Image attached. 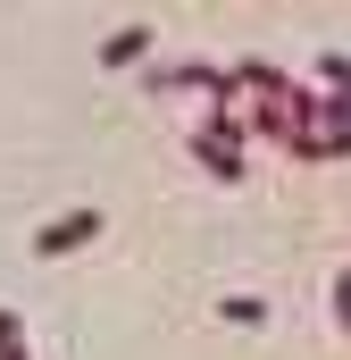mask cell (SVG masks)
I'll return each mask as SVG.
<instances>
[{
	"instance_id": "6da1fadb",
	"label": "cell",
	"mask_w": 351,
	"mask_h": 360,
	"mask_svg": "<svg viewBox=\"0 0 351 360\" xmlns=\"http://www.w3.org/2000/svg\"><path fill=\"white\" fill-rule=\"evenodd\" d=\"M234 134H243V117H234V109H209V117L192 126V160H201L209 176H226V184L251 176V160H243V143H234Z\"/></svg>"
},
{
	"instance_id": "7a4b0ae2",
	"label": "cell",
	"mask_w": 351,
	"mask_h": 360,
	"mask_svg": "<svg viewBox=\"0 0 351 360\" xmlns=\"http://www.w3.org/2000/svg\"><path fill=\"white\" fill-rule=\"evenodd\" d=\"M100 226H109V218H100V210H67V218H42V226H34V260H67V252H84V243H100Z\"/></svg>"
},
{
	"instance_id": "3957f363",
	"label": "cell",
	"mask_w": 351,
	"mask_h": 360,
	"mask_svg": "<svg viewBox=\"0 0 351 360\" xmlns=\"http://www.w3.org/2000/svg\"><path fill=\"white\" fill-rule=\"evenodd\" d=\"M151 25H117V34H100V68H134V59H151Z\"/></svg>"
},
{
	"instance_id": "277c9868",
	"label": "cell",
	"mask_w": 351,
	"mask_h": 360,
	"mask_svg": "<svg viewBox=\"0 0 351 360\" xmlns=\"http://www.w3.org/2000/svg\"><path fill=\"white\" fill-rule=\"evenodd\" d=\"M218 319L226 327H267L276 310H267V293H218Z\"/></svg>"
},
{
	"instance_id": "5b68a950",
	"label": "cell",
	"mask_w": 351,
	"mask_h": 360,
	"mask_svg": "<svg viewBox=\"0 0 351 360\" xmlns=\"http://www.w3.org/2000/svg\"><path fill=\"white\" fill-rule=\"evenodd\" d=\"M318 84L326 101H351V51H318Z\"/></svg>"
},
{
	"instance_id": "8992f818",
	"label": "cell",
	"mask_w": 351,
	"mask_h": 360,
	"mask_svg": "<svg viewBox=\"0 0 351 360\" xmlns=\"http://www.w3.org/2000/svg\"><path fill=\"white\" fill-rule=\"evenodd\" d=\"M0 360H25V310L0 302Z\"/></svg>"
},
{
	"instance_id": "52a82bcc",
	"label": "cell",
	"mask_w": 351,
	"mask_h": 360,
	"mask_svg": "<svg viewBox=\"0 0 351 360\" xmlns=\"http://www.w3.org/2000/svg\"><path fill=\"white\" fill-rule=\"evenodd\" d=\"M25 360H34V352H25Z\"/></svg>"
}]
</instances>
